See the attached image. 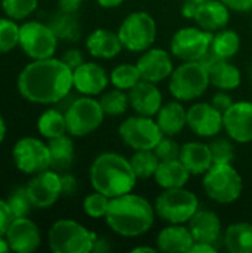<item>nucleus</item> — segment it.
I'll use <instances>...</instances> for the list:
<instances>
[{
  "mask_svg": "<svg viewBox=\"0 0 252 253\" xmlns=\"http://www.w3.org/2000/svg\"><path fill=\"white\" fill-rule=\"evenodd\" d=\"M16 86L28 102L56 105L74 89L73 70L61 58L36 59L22 68Z\"/></svg>",
  "mask_w": 252,
  "mask_h": 253,
  "instance_id": "1",
  "label": "nucleus"
},
{
  "mask_svg": "<svg viewBox=\"0 0 252 253\" xmlns=\"http://www.w3.org/2000/svg\"><path fill=\"white\" fill-rule=\"evenodd\" d=\"M156 218L153 203L132 191L110 200L104 221L116 236L138 239L153 228Z\"/></svg>",
  "mask_w": 252,
  "mask_h": 253,
  "instance_id": "2",
  "label": "nucleus"
},
{
  "mask_svg": "<svg viewBox=\"0 0 252 253\" xmlns=\"http://www.w3.org/2000/svg\"><path fill=\"white\" fill-rule=\"evenodd\" d=\"M89 182L95 191L114 199L132 193L138 178L128 157L116 151H104L91 163Z\"/></svg>",
  "mask_w": 252,
  "mask_h": 253,
  "instance_id": "3",
  "label": "nucleus"
},
{
  "mask_svg": "<svg viewBox=\"0 0 252 253\" xmlns=\"http://www.w3.org/2000/svg\"><path fill=\"white\" fill-rule=\"evenodd\" d=\"M205 196L217 205H233L244 191V179L233 163H214L202 175Z\"/></svg>",
  "mask_w": 252,
  "mask_h": 253,
  "instance_id": "4",
  "label": "nucleus"
},
{
  "mask_svg": "<svg viewBox=\"0 0 252 253\" xmlns=\"http://www.w3.org/2000/svg\"><path fill=\"white\" fill-rule=\"evenodd\" d=\"M209 73L199 61H186L174 68L168 79V90L181 102L199 101L209 89Z\"/></svg>",
  "mask_w": 252,
  "mask_h": 253,
  "instance_id": "5",
  "label": "nucleus"
},
{
  "mask_svg": "<svg viewBox=\"0 0 252 253\" xmlns=\"http://www.w3.org/2000/svg\"><path fill=\"white\" fill-rule=\"evenodd\" d=\"M97 233L74 219H58L48 233V245L53 253H91Z\"/></svg>",
  "mask_w": 252,
  "mask_h": 253,
  "instance_id": "6",
  "label": "nucleus"
},
{
  "mask_svg": "<svg viewBox=\"0 0 252 253\" xmlns=\"http://www.w3.org/2000/svg\"><path fill=\"white\" fill-rule=\"evenodd\" d=\"M153 206L156 216L165 224H187L201 209V202L196 193L181 187L162 190Z\"/></svg>",
  "mask_w": 252,
  "mask_h": 253,
  "instance_id": "7",
  "label": "nucleus"
},
{
  "mask_svg": "<svg viewBox=\"0 0 252 253\" xmlns=\"http://www.w3.org/2000/svg\"><path fill=\"white\" fill-rule=\"evenodd\" d=\"M117 36L123 49L134 53H143L150 49L157 37V24L153 15L146 10H135L125 16L117 28Z\"/></svg>",
  "mask_w": 252,
  "mask_h": 253,
  "instance_id": "8",
  "label": "nucleus"
},
{
  "mask_svg": "<svg viewBox=\"0 0 252 253\" xmlns=\"http://www.w3.org/2000/svg\"><path fill=\"white\" fill-rule=\"evenodd\" d=\"M67 133L73 138H85L97 132L107 117L100 99L95 96H76L64 111Z\"/></svg>",
  "mask_w": 252,
  "mask_h": 253,
  "instance_id": "9",
  "label": "nucleus"
},
{
  "mask_svg": "<svg viewBox=\"0 0 252 253\" xmlns=\"http://www.w3.org/2000/svg\"><path fill=\"white\" fill-rule=\"evenodd\" d=\"M119 138L132 151L154 150L165 136L154 117L134 114L126 117L119 125Z\"/></svg>",
  "mask_w": 252,
  "mask_h": 253,
  "instance_id": "10",
  "label": "nucleus"
},
{
  "mask_svg": "<svg viewBox=\"0 0 252 253\" xmlns=\"http://www.w3.org/2000/svg\"><path fill=\"white\" fill-rule=\"evenodd\" d=\"M58 42L59 39L49 24L27 21L19 25V47L31 61L55 56Z\"/></svg>",
  "mask_w": 252,
  "mask_h": 253,
  "instance_id": "11",
  "label": "nucleus"
},
{
  "mask_svg": "<svg viewBox=\"0 0 252 253\" xmlns=\"http://www.w3.org/2000/svg\"><path fill=\"white\" fill-rule=\"evenodd\" d=\"M212 36L214 33L205 31L196 24L178 28L171 37L169 52L180 62L201 61L211 50Z\"/></svg>",
  "mask_w": 252,
  "mask_h": 253,
  "instance_id": "12",
  "label": "nucleus"
},
{
  "mask_svg": "<svg viewBox=\"0 0 252 253\" xmlns=\"http://www.w3.org/2000/svg\"><path fill=\"white\" fill-rule=\"evenodd\" d=\"M12 159L16 169L25 175H36L50 169L49 145L39 138L24 136L12 148Z\"/></svg>",
  "mask_w": 252,
  "mask_h": 253,
  "instance_id": "13",
  "label": "nucleus"
},
{
  "mask_svg": "<svg viewBox=\"0 0 252 253\" xmlns=\"http://www.w3.org/2000/svg\"><path fill=\"white\" fill-rule=\"evenodd\" d=\"M187 127L201 139H212L224 130L223 113L211 102L195 101L187 108Z\"/></svg>",
  "mask_w": 252,
  "mask_h": 253,
  "instance_id": "14",
  "label": "nucleus"
},
{
  "mask_svg": "<svg viewBox=\"0 0 252 253\" xmlns=\"http://www.w3.org/2000/svg\"><path fill=\"white\" fill-rule=\"evenodd\" d=\"M25 188L34 209H49L62 196L61 173L53 169H46L33 175Z\"/></svg>",
  "mask_w": 252,
  "mask_h": 253,
  "instance_id": "15",
  "label": "nucleus"
},
{
  "mask_svg": "<svg viewBox=\"0 0 252 253\" xmlns=\"http://www.w3.org/2000/svg\"><path fill=\"white\" fill-rule=\"evenodd\" d=\"M223 123L226 135L236 144L252 142V101H235L224 113Z\"/></svg>",
  "mask_w": 252,
  "mask_h": 253,
  "instance_id": "16",
  "label": "nucleus"
},
{
  "mask_svg": "<svg viewBox=\"0 0 252 253\" xmlns=\"http://www.w3.org/2000/svg\"><path fill=\"white\" fill-rule=\"evenodd\" d=\"M135 64L141 73V79L156 84L168 80L175 68L172 53L157 46L144 50Z\"/></svg>",
  "mask_w": 252,
  "mask_h": 253,
  "instance_id": "17",
  "label": "nucleus"
},
{
  "mask_svg": "<svg viewBox=\"0 0 252 253\" xmlns=\"http://www.w3.org/2000/svg\"><path fill=\"white\" fill-rule=\"evenodd\" d=\"M108 84L110 73L95 61H85L73 70V87L79 95L97 98L108 89Z\"/></svg>",
  "mask_w": 252,
  "mask_h": 253,
  "instance_id": "18",
  "label": "nucleus"
},
{
  "mask_svg": "<svg viewBox=\"0 0 252 253\" xmlns=\"http://www.w3.org/2000/svg\"><path fill=\"white\" fill-rule=\"evenodd\" d=\"M6 240L12 252L31 253L37 251L42 245L40 228L28 216L13 218L7 233Z\"/></svg>",
  "mask_w": 252,
  "mask_h": 253,
  "instance_id": "19",
  "label": "nucleus"
},
{
  "mask_svg": "<svg viewBox=\"0 0 252 253\" xmlns=\"http://www.w3.org/2000/svg\"><path fill=\"white\" fill-rule=\"evenodd\" d=\"M129 105L135 114L156 117L163 105V93L156 83L141 80L129 92Z\"/></svg>",
  "mask_w": 252,
  "mask_h": 253,
  "instance_id": "20",
  "label": "nucleus"
},
{
  "mask_svg": "<svg viewBox=\"0 0 252 253\" xmlns=\"http://www.w3.org/2000/svg\"><path fill=\"white\" fill-rule=\"evenodd\" d=\"M195 242L218 245L223 239V222L220 216L209 209H199L187 222Z\"/></svg>",
  "mask_w": 252,
  "mask_h": 253,
  "instance_id": "21",
  "label": "nucleus"
},
{
  "mask_svg": "<svg viewBox=\"0 0 252 253\" xmlns=\"http://www.w3.org/2000/svg\"><path fill=\"white\" fill-rule=\"evenodd\" d=\"M85 47L92 58L100 61L114 59L123 50V44L117 36V31L114 33L107 28H95L91 31L85 40Z\"/></svg>",
  "mask_w": 252,
  "mask_h": 253,
  "instance_id": "22",
  "label": "nucleus"
},
{
  "mask_svg": "<svg viewBox=\"0 0 252 253\" xmlns=\"http://www.w3.org/2000/svg\"><path fill=\"white\" fill-rule=\"evenodd\" d=\"M195 239L187 224H166L156 236L157 251L165 253H190Z\"/></svg>",
  "mask_w": 252,
  "mask_h": 253,
  "instance_id": "23",
  "label": "nucleus"
},
{
  "mask_svg": "<svg viewBox=\"0 0 252 253\" xmlns=\"http://www.w3.org/2000/svg\"><path fill=\"white\" fill-rule=\"evenodd\" d=\"M232 10L221 0H206L198 4L195 15V24L205 31L217 33L226 28L232 18Z\"/></svg>",
  "mask_w": 252,
  "mask_h": 253,
  "instance_id": "24",
  "label": "nucleus"
},
{
  "mask_svg": "<svg viewBox=\"0 0 252 253\" xmlns=\"http://www.w3.org/2000/svg\"><path fill=\"white\" fill-rule=\"evenodd\" d=\"M178 159L193 176H202L214 165L209 144L198 139L184 142L181 145Z\"/></svg>",
  "mask_w": 252,
  "mask_h": 253,
  "instance_id": "25",
  "label": "nucleus"
},
{
  "mask_svg": "<svg viewBox=\"0 0 252 253\" xmlns=\"http://www.w3.org/2000/svg\"><path fill=\"white\" fill-rule=\"evenodd\" d=\"M154 119L165 136H177L187 127V108L184 102L172 99L163 102Z\"/></svg>",
  "mask_w": 252,
  "mask_h": 253,
  "instance_id": "26",
  "label": "nucleus"
},
{
  "mask_svg": "<svg viewBox=\"0 0 252 253\" xmlns=\"http://www.w3.org/2000/svg\"><path fill=\"white\" fill-rule=\"evenodd\" d=\"M192 173L186 169L180 159L174 160H163L159 163V168L153 176L157 187L162 190L169 188H181L186 187L190 181Z\"/></svg>",
  "mask_w": 252,
  "mask_h": 253,
  "instance_id": "27",
  "label": "nucleus"
},
{
  "mask_svg": "<svg viewBox=\"0 0 252 253\" xmlns=\"http://www.w3.org/2000/svg\"><path fill=\"white\" fill-rule=\"evenodd\" d=\"M221 243L230 253H252V224L247 221L230 224L223 233Z\"/></svg>",
  "mask_w": 252,
  "mask_h": 253,
  "instance_id": "28",
  "label": "nucleus"
},
{
  "mask_svg": "<svg viewBox=\"0 0 252 253\" xmlns=\"http://www.w3.org/2000/svg\"><path fill=\"white\" fill-rule=\"evenodd\" d=\"M208 73L211 86L215 89L233 92L242 84V71L230 61L220 59L208 70Z\"/></svg>",
  "mask_w": 252,
  "mask_h": 253,
  "instance_id": "29",
  "label": "nucleus"
},
{
  "mask_svg": "<svg viewBox=\"0 0 252 253\" xmlns=\"http://www.w3.org/2000/svg\"><path fill=\"white\" fill-rule=\"evenodd\" d=\"M71 138V135L65 133L48 141L50 153V169L59 173L67 172L74 162V144Z\"/></svg>",
  "mask_w": 252,
  "mask_h": 253,
  "instance_id": "30",
  "label": "nucleus"
},
{
  "mask_svg": "<svg viewBox=\"0 0 252 253\" xmlns=\"http://www.w3.org/2000/svg\"><path fill=\"white\" fill-rule=\"evenodd\" d=\"M241 44H242V39H241L239 33L236 30L226 27V28L214 33L212 42H211V52L220 59L230 61L232 58H235L239 53Z\"/></svg>",
  "mask_w": 252,
  "mask_h": 253,
  "instance_id": "31",
  "label": "nucleus"
},
{
  "mask_svg": "<svg viewBox=\"0 0 252 253\" xmlns=\"http://www.w3.org/2000/svg\"><path fill=\"white\" fill-rule=\"evenodd\" d=\"M49 27L53 30L56 37L64 42L74 43L82 37V25L76 13H65L59 10L50 18Z\"/></svg>",
  "mask_w": 252,
  "mask_h": 253,
  "instance_id": "32",
  "label": "nucleus"
},
{
  "mask_svg": "<svg viewBox=\"0 0 252 253\" xmlns=\"http://www.w3.org/2000/svg\"><path fill=\"white\" fill-rule=\"evenodd\" d=\"M37 130L45 139H53L67 133L65 114L59 108H48L37 119Z\"/></svg>",
  "mask_w": 252,
  "mask_h": 253,
  "instance_id": "33",
  "label": "nucleus"
},
{
  "mask_svg": "<svg viewBox=\"0 0 252 253\" xmlns=\"http://www.w3.org/2000/svg\"><path fill=\"white\" fill-rule=\"evenodd\" d=\"M141 80H143L141 79V73H140L137 64H132V62L117 64L110 71V84L113 87L125 90V92H129Z\"/></svg>",
  "mask_w": 252,
  "mask_h": 253,
  "instance_id": "34",
  "label": "nucleus"
},
{
  "mask_svg": "<svg viewBox=\"0 0 252 253\" xmlns=\"http://www.w3.org/2000/svg\"><path fill=\"white\" fill-rule=\"evenodd\" d=\"M100 104H101L105 116H108V117L125 116L126 111L131 108L128 92L116 89L113 86H111V89H107L100 95Z\"/></svg>",
  "mask_w": 252,
  "mask_h": 253,
  "instance_id": "35",
  "label": "nucleus"
},
{
  "mask_svg": "<svg viewBox=\"0 0 252 253\" xmlns=\"http://www.w3.org/2000/svg\"><path fill=\"white\" fill-rule=\"evenodd\" d=\"M131 166L138 179H150L154 176L159 168V157L156 156L154 150H138L134 151L129 157Z\"/></svg>",
  "mask_w": 252,
  "mask_h": 253,
  "instance_id": "36",
  "label": "nucleus"
},
{
  "mask_svg": "<svg viewBox=\"0 0 252 253\" xmlns=\"http://www.w3.org/2000/svg\"><path fill=\"white\" fill-rule=\"evenodd\" d=\"M19 46V25L12 18H0V53L12 52Z\"/></svg>",
  "mask_w": 252,
  "mask_h": 253,
  "instance_id": "37",
  "label": "nucleus"
},
{
  "mask_svg": "<svg viewBox=\"0 0 252 253\" xmlns=\"http://www.w3.org/2000/svg\"><path fill=\"white\" fill-rule=\"evenodd\" d=\"M110 200L111 199H108L102 193H98L94 190L83 199V203H82L83 212L92 219H104L110 206Z\"/></svg>",
  "mask_w": 252,
  "mask_h": 253,
  "instance_id": "38",
  "label": "nucleus"
},
{
  "mask_svg": "<svg viewBox=\"0 0 252 253\" xmlns=\"http://www.w3.org/2000/svg\"><path fill=\"white\" fill-rule=\"evenodd\" d=\"M39 0H1V9L6 16L22 21L27 19L36 9Z\"/></svg>",
  "mask_w": 252,
  "mask_h": 253,
  "instance_id": "39",
  "label": "nucleus"
},
{
  "mask_svg": "<svg viewBox=\"0 0 252 253\" xmlns=\"http://www.w3.org/2000/svg\"><path fill=\"white\" fill-rule=\"evenodd\" d=\"M235 141H232L229 136L221 138L215 136L209 142V148L212 153L214 163H233L236 157V150H235Z\"/></svg>",
  "mask_w": 252,
  "mask_h": 253,
  "instance_id": "40",
  "label": "nucleus"
},
{
  "mask_svg": "<svg viewBox=\"0 0 252 253\" xmlns=\"http://www.w3.org/2000/svg\"><path fill=\"white\" fill-rule=\"evenodd\" d=\"M7 205L10 208V212L13 215V218H22V216H28L31 209H34L30 196L27 193L25 187H18L15 188L10 196L7 197Z\"/></svg>",
  "mask_w": 252,
  "mask_h": 253,
  "instance_id": "41",
  "label": "nucleus"
},
{
  "mask_svg": "<svg viewBox=\"0 0 252 253\" xmlns=\"http://www.w3.org/2000/svg\"><path fill=\"white\" fill-rule=\"evenodd\" d=\"M180 150L181 145L174 139V136H163L160 142L156 145L154 153L159 157L160 162L163 160H174L180 157Z\"/></svg>",
  "mask_w": 252,
  "mask_h": 253,
  "instance_id": "42",
  "label": "nucleus"
},
{
  "mask_svg": "<svg viewBox=\"0 0 252 253\" xmlns=\"http://www.w3.org/2000/svg\"><path fill=\"white\" fill-rule=\"evenodd\" d=\"M215 108H218L221 113H224L235 101H233V96L229 90H220L217 89V92L212 95L211 101H209Z\"/></svg>",
  "mask_w": 252,
  "mask_h": 253,
  "instance_id": "43",
  "label": "nucleus"
},
{
  "mask_svg": "<svg viewBox=\"0 0 252 253\" xmlns=\"http://www.w3.org/2000/svg\"><path fill=\"white\" fill-rule=\"evenodd\" d=\"M61 59H62L71 70L77 68L79 65H82V64L85 62V56H83L82 50L77 49V47H70V49H67V50L64 52V55L61 56Z\"/></svg>",
  "mask_w": 252,
  "mask_h": 253,
  "instance_id": "44",
  "label": "nucleus"
},
{
  "mask_svg": "<svg viewBox=\"0 0 252 253\" xmlns=\"http://www.w3.org/2000/svg\"><path fill=\"white\" fill-rule=\"evenodd\" d=\"M13 221V215L6 200L0 199V236H6L10 224Z\"/></svg>",
  "mask_w": 252,
  "mask_h": 253,
  "instance_id": "45",
  "label": "nucleus"
},
{
  "mask_svg": "<svg viewBox=\"0 0 252 253\" xmlns=\"http://www.w3.org/2000/svg\"><path fill=\"white\" fill-rule=\"evenodd\" d=\"M61 185H62V196H74L79 188L76 176L68 172L61 173Z\"/></svg>",
  "mask_w": 252,
  "mask_h": 253,
  "instance_id": "46",
  "label": "nucleus"
},
{
  "mask_svg": "<svg viewBox=\"0 0 252 253\" xmlns=\"http://www.w3.org/2000/svg\"><path fill=\"white\" fill-rule=\"evenodd\" d=\"M233 12H250L252 9V0H221Z\"/></svg>",
  "mask_w": 252,
  "mask_h": 253,
  "instance_id": "47",
  "label": "nucleus"
},
{
  "mask_svg": "<svg viewBox=\"0 0 252 253\" xmlns=\"http://www.w3.org/2000/svg\"><path fill=\"white\" fill-rule=\"evenodd\" d=\"M83 0H58V7L65 13H77Z\"/></svg>",
  "mask_w": 252,
  "mask_h": 253,
  "instance_id": "48",
  "label": "nucleus"
},
{
  "mask_svg": "<svg viewBox=\"0 0 252 253\" xmlns=\"http://www.w3.org/2000/svg\"><path fill=\"white\" fill-rule=\"evenodd\" d=\"M218 248L217 245L212 243H203V242H195V245L192 246L190 253H217Z\"/></svg>",
  "mask_w": 252,
  "mask_h": 253,
  "instance_id": "49",
  "label": "nucleus"
},
{
  "mask_svg": "<svg viewBox=\"0 0 252 253\" xmlns=\"http://www.w3.org/2000/svg\"><path fill=\"white\" fill-rule=\"evenodd\" d=\"M196 10H198V4L190 1V0H184L183 6H181V15L186 18V19H195V15H196Z\"/></svg>",
  "mask_w": 252,
  "mask_h": 253,
  "instance_id": "50",
  "label": "nucleus"
},
{
  "mask_svg": "<svg viewBox=\"0 0 252 253\" xmlns=\"http://www.w3.org/2000/svg\"><path fill=\"white\" fill-rule=\"evenodd\" d=\"M110 251V243L105 237H100L97 236L95 242H94V248H92V252L97 253H104Z\"/></svg>",
  "mask_w": 252,
  "mask_h": 253,
  "instance_id": "51",
  "label": "nucleus"
},
{
  "mask_svg": "<svg viewBox=\"0 0 252 253\" xmlns=\"http://www.w3.org/2000/svg\"><path fill=\"white\" fill-rule=\"evenodd\" d=\"M97 4L102 9H116L123 4L125 0H95Z\"/></svg>",
  "mask_w": 252,
  "mask_h": 253,
  "instance_id": "52",
  "label": "nucleus"
},
{
  "mask_svg": "<svg viewBox=\"0 0 252 253\" xmlns=\"http://www.w3.org/2000/svg\"><path fill=\"white\" fill-rule=\"evenodd\" d=\"M157 252V248L154 246H144V245H140V246H135L131 249V253H156Z\"/></svg>",
  "mask_w": 252,
  "mask_h": 253,
  "instance_id": "53",
  "label": "nucleus"
},
{
  "mask_svg": "<svg viewBox=\"0 0 252 253\" xmlns=\"http://www.w3.org/2000/svg\"><path fill=\"white\" fill-rule=\"evenodd\" d=\"M6 130H7V127H6V122H4L3 116L0 114V144L3 142V139H4V136H6Z\"/></svg>",
  "mask_w": 252,
  "mask_h": 253,
  "instance_id": "54",
  "label": "nucleus"
},
{
  "mask_svg": "<svg viewBox=\"0 0 252 253\" xmlns=\"http://www.w3.org/2000/svg\"><path fill=\"white\" fill-rule=\"evenodd\" d=\"M10 251L9 243L6 240V236H0V253H6Z\"/></svg>",
  "mask_w": 252,
  "mask_h": 253,
  "instance_id": "55",
  "label": "nucleus"
},
{
  "mask_svg": "<svg viewBox=\"0 0 252 253\" xmlns=\"http://www.w3.org/2000/svg\"><path fill=\"white\" fill-rule=\"evenodd\" d=\"M190 1H193V3H196V4H201V3H203V1H206V0H190Z\"/></svg>",
  "mask_w": 252,
  "mask_h": 253,
  "instance_id": "56",
  "label": "nucleus"
},
{
  "mask_svg": "<svg viewBox=\"0 0 252 253\" xmlns=\"http://www.w3.org/2000/svg\"><path fill=\"white\" fill-rule=\"evenodd\" d=\"M248 76H250V79L252 80V65L248 68Z\"/></svg>",
  "mask_w": 252,
  "mask_h": 253,
  "instance_id": "57",
  "label": "nucleus"
},
{
  "mask_svg": "<svg viewBox=\"0 0 252 253\" xmlns=\"http://www.w3.org/2000/svg\"><path fill=\"white\" fill-rule=\"evenodd\" d=\"M251 30H252V22H251Z\"/></svg>",
  "mask_w": 252,
  "mask_h": 253,
  "instance_id": "58",
  "label": "nucleus"
}]
</instances>
